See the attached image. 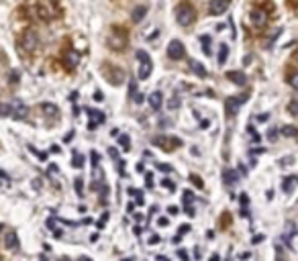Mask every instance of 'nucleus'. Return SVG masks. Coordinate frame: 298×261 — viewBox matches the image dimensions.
Returning a JSON list of instances; mask_svg holds the SVG:
<instances>
[{
    "label": "nucleus",
    "instance_id": "obj_1",
    "mask_svg": "<svg viewBox=\"0 0 298 261\" xmlns=\"http://www.w3.org/2000/svg\"><path fill=\"white\" fill-rule=\"evenodd\" d=\"M174 15H176V23H178L180 27H190V25L196 21V11H194V7H192L190 3L178 5L176 11H174Z\"/></svg>",
    "mask_w": 298,
    "mask_h": 261
},
{
    "label": "nucleus",
    "instance_id": "obj_2",
    "mask_svg": "<svg viewBox=\"0 0 298 261\" xmlns=\"http://www.w3.org/2000/svg\"><path fill=\"white\" fill-rule=\"evenodd\" d=\"M135 57L141 61V66H139V80H147L149 76H152V72H154V61H152V57H149V53H145L143 49H139L137 53H135Z\"/></svg>",
    "mask_w": 298,
    "mask_h": 261
},
{
    "label": "nucleus",
    "instance_id": "obj_3",
    "mask_svg": "<svg viewBox=\"0 0 298 261\" xmlns=\"http://www.w3.org/2000/svg\"><path fill=\"white\" fill-rule=\"evenodd\" d=\"M152 143L158 145V147H162L164 151H174L176 147L182 145V139H178V137H168V135H160V137H154Z\"/></svg>",
    "mask_w": 298,
    "mask_h": 261
},
{
    "label": "nucleus",
    "instance_id": "obj_4",
    "mask_svg": "<svg viewBox=\"0 0 298 261\" xmlns=\"http://www.w3.org/2000/svg\"><path fill=\"white\" fill-rule=\"evenodd\" d=\"M245 102H247V94H239V96L227 98V102H225V112H227V116H235L237 110H239V106H243Z\"/></svg>",
    "mask_w": 298,
    "mask_h": 261
},
{
    "label": "nucleus",
    "instance_id": "obj_5",
    "mask_svg": "<svg viewBox=\"0 0 298 261\" xmlns=\"http://www.w3.org/2000/svg\"><path fill=\"white\" fill-rule=\"evenodd\" d=\"M168 57L174 59V61L184 59V57H186V47H184V43L178 41V39H172V41L168 43Z\"/></svg>",
    "mask_w": 298,
    "mask_h": 261
},
{
    "label": "nucleus",
    "instance_id": "obj_6",
    "mask_svg": "<svg viewBox=\"0 0 298 261\" xmlns=\"http://www.w3.org/2000/svg\"><path fill=\"white\" fill-rule=\"evenodd\" d=\"M11 108H13L11 116H13V118H17V120H25V118H27V114H29V108H27V104H25L21 98H15V102L11 104Z\"/></svg>",
    "mask_w": 298,
    "mask_h": 261
},
{
    "label": "nucleus",
    "instance_id": "obj_7",
    "mask_svg": "<svg viewBox=\"0 0 298 261\" xmlns=\"http://www.w3.org/2000/svg\"><path fill=\"white\" fill-rule=\"evenodd\" d=\"M231 7V0H211V5H208V13L213 17H219L223 13H227V9Z\"/></svg>",
    "mask_w": 298,
    "mask_h": 261
},
{
    "label": "nucleus",
    "instance_id": "obj_8",
    "mask_svg": "<svg viewBox=\"0 0 298 261\" xmlns=\"http://www.w3.org/2000/svg\"><path fill=\"white\" fill-rule=\"evenodd\" d=\"M249 21H251L253 27L261 29V27L267 25V15H265V11H261V9H253V11L249 13Z\"/></svg>",
    "mask_w": 298,
    "mask_h": 261
},
{
    "label": "nucleus",
    "instance_id": "obj_9",
    "mask_svg": "<svg viewBox=\"0 0 298 261\" xmlns=\"http://www.w3.org/2000/svg\"><path fill=\"white\" fill-rule=\"evenodd\" d=\"M37 43H39V39H37V33H35V31H25V35H23V41H21L23 49H25V51H33V49L37 47Z\"/></svg>",
    "mask_w": 298,
    "mask_h": 261
},
{
    "label": "nucleus",
    "instance_id": "obj_10",
    "mask_svg": "<svg viewBox=\"0 0 298 261\" xmlns=\"http://www.w3.org/2000/svg\"><path fill=\"white\" fill-rule=\"evenodd\" d=\"M64 61H66V66L68 68H78L80 66V53L76 51V49H68L66 53H64Z\"/></svg>",
    "mask_w": 298,
    "mask_h": 261
},
{
    "label": "nucleus",
    "instance_id": "obj_11",
    "mask_svg": "<svg viewBox=\"0 0 298 261\" xmlns=\"http://www.w3.org/2000/svg\"><path fill=\"white\" fill-rule=\"evenodd\" d=\"M296 186H298V176H286L282 180V192L284 194H292Z\"/></svg>",
    "mask_w": 298,
    "mask_h": 261
},
{
    "label": "nucleus",
    "instance_id": "obj_12",
    "mask_svg": "<svg viewBox=\"0 0 298 261\" xmlns=\"http://www.w3.org/2000/svg\"><path fill=\"white\" fill-rule=\"evenodd\" d=\"M149 106H152L154 110H162V106H164V94L160 90L149 94Z\"/></svg>",
    "mask_w": 298,
    "mask_h": 261
},
{
    "label": "nucleus",
    "instance_id": "obj_13",
    "mask_svg": "<svg viewBox=\"0 0 298 261\" xmlns=\"http://www.w3.org/2000/svg\"><path fill=\"white\" fill-rule=\"evenodd\" d=\"M223 182H225V186H235L239 182V174L231 168H225L223 170Z\"/></svg>",
    "mask_w": 298,
    "mask_h": 261
},
{
    "label": "nucleus",
    "instance_id": "obj_14",
    "mask_svg": "<svg viewBox=\"0 0 298 261\" xmlns=\"http://www.w3.org/2000/svg\"><path fill=\"white\" fill-rule=\"evenodd\" d=\"M227 78L233 82V84H237V86H245L247 84V76L243 74V72H227Z\"/></svg>",
    "mask_w": 298,
    "mask_h": 261
},
{
    "label": "nucleus",
    "instance_id": "obj_15",
    "mask_svg": "<svg viewBox=\"0 0 298 261\" xmlns=\"http://www.w3.org/2000/svg\"><path fill=\"white\" fill-rule=\"evenodd\" d=\"M5 245H7L9 249H15V251L21 249V247H19V237H17L15 231H9V233H7V237H5Z\"/></svg>",
    "mask_w": 298,
    "mask_h": 261
},
{
    "label": "nucleus",
    "instance_id": "obj_16",
    "mask_svg": "<svg viewBox=\"0 0 298 261\" xmlns=\"http://www.w3.org/2000/svg\"><path fill=\"white\" fill-rule=\"evenodd\" d=\"M145 15H147V7H135L131 13V19H133V23H141L145 19Z\"/></svg>",
    "mask_w": 298,
    "mask_h": 261
},
{
    "label": "nucleus",
    "instance_id": "obj_17",
    "mask_svg": "<svg viewBox=\"0 0 298 261\" xmlns=\"http://www.w3.org/2000/svg\"><path fill=\"white\" fill-rule=\"evenodd\" d=\"M190 70H192V72H194L198 78H206V74H208L200 61H190Z\"/></svg>",
    "mask_w": 298,
    "mask_h": 261
},
{
    "label": "nucleus",
    "instance_id": "obj_18",
    "mask_svg": "<svg viewBox=\"0 0 298 261\" xmlns=\"http://www.w3.org/2000/svg\"><path fill=\"white\" fill-rule=\"evenodd\" d=\"M280 133H282L284 137H296V135H298V128L292 126V124H286V126L280 128Z\"/></svg>",
    "mask_w": 298,
    "mask_h": 261
},
{
    "label": "nucleus",
    "instance_id": "obj_19",
    "mask_svg": "<svg viewBox=\"0 0 298 261\" xmlns=\"http://www.w3.org/2000/svg\"><path fill=\"white\" fill-rule=\"evenodd\" d=\"M86 112L92 116V122H94V120H96V124H102V122H104V112H100V110H92V108H88Z\"/></svg>",
    "mask_w": 298,
    "mask_h": 261
},
{
    "label": "nucleus",
    "instance_id": "obj_20",
    "mask_svg": "<svg viewBox=\"0 0 298 261\" xmlns=\"http://www.w3.org/2000/svg\"><path fill=\"white\" fill-rule=\"evenodd\" d=\"M227 57H229V47H227V45L223 43V45L219 47V66H225Z\"/></svg>",
    "mask_w": 298,
    "mask_h": 261
},
{
    "label": "nucleus",
    "instance_id": "obj_21",
    "mask_svg": "<svg viewBox=\"0 0 298 261\" xmlns=\"http://www.w3.org/2000/svg\"><path fill=\"white\" fill-rule=\"evenodd\" d=\"M118 147L123 151H131V139H129V135H121L118 137Z\"/></svg>",
    "mask_w": 298,
    "mask_h": 261
},
{
    "label": "nucleus",
    "instance_id": "obj_22",
    "mask_svg": "<svg viewBox=\"0 0 298 261\" xmlns=\"http://www.w3.org/2000/svg\"><path fill=\"white\" fill-rule=\"evenodd\" d=\"M200 43H202L204 55H211V35H202V37H200Z\"/></svg>",
    "mask_w": 298,
    "mask_h": 261
},
{
    "label": "nucleus",
    "instance_id": "obj_23",
    "mask_svg": "<svg viewBox=\"0 0 298 261\" xmlns=\"http://www.w3.org/2000/svg\"><path fill=\"white\" fill-rule=\"evenodd\" d=\"M72 166L76 168V170H82L84 168V157L78 153V151H74V157H72Z\"/></svg>",
    "mask_w": 298,
    "mask_h": 261
},
{
    "label": "nucleus",
    "instance_id": "obj_24",
    "mask_svg": "<svg viewBox=\"0 0 298 261\" xmlns=\"http://www.w3.org/2000/svg\"><path fill=\"white\" fill-rule=\"evenodd\" d=\"M180 104H182L180 96H172V98L168 100V108H170V110H178V108H180Z\"/></svg>",
    "mask_w": 298,
    "mask_h": 261
},
{
    "label": "nucleus",
    "instance_id": "obj_25",
    "mask_svg": "<svg viewBox=\"0 0 298 261\" xmlns=\"http://www.w3.org/2000/svg\"><path fill=\"white\" fill-rule=\"evenodd\" d=\"M74 190H76L78 196H84V180L82 178H76L74 180Z\"/></svg>",
    "mask_w": 298,
    "mask_h": 261
},
{
    "label": "nucleus",
    "instance_id": "obj_26",
    "mask_svg": "<svg viewBox=\"0 0 298 261\" xmlns=\"http://www.w3.org/2000/svg\"><path fill=\"white\" fill-rule=\"evenodd\" d=\"M129 98H133L135 100V96H137V82L135 80H129Z\"/></svg>",
    "mask_w": 298,
    "mask_h": 261
},
{
    "label": "nucleus",
    "instance_id": "obj_27",
    "mask_svg": "<svg viewBox=\"0 0 298 261\" xmlns=\"http://www.w3.org/2000/svg\"><path fill=\"white\" fill-rule=\"evenodd\" d=\"M11 112H13L11 104H5V102H0V116H11Z\"/></svg>",
    "mask_w": 298,
    "mask_h": 261
},
{
    "label": "nucleus",
    "instance_id": "obj_28",
    "mask_svg": "<svg viewBox=\"0 0 298 261\" xmlns=\"http://www.w3.org/2000/svg\"><path fill=\"white\" fill-rule=\"evenodd\" d=\"M288 84L298 92V72H294V74H290V78H288Z\"/></svg>",
    "mask_w": 298,
    "mask_h": 261
},
{
    "label": "nucleus",
    "instance_id": "obj_29",
    "mask_svg": "<svg viewBox=\"0 0 298 261\" xmlns=\"http://www.w3.org/2000/svg\"><path fill=\"white\" fill-rule=\"evenodd\" d=\"M288 112H290V114H294V116H298V98H296V100H292V102L288 104Z\"/></svg>",
    "mask_w": 298,
    "mask_h": 261
},
{
    "label": "nucleus",
    "instance_id": "obj_30",
    "mask_svg": "<svg viewBox=\"0 0 298 261\" xmlns=\"http://www.w3.org/2000/svg\"><path fill=\"white\" fill-rule=\"evenodd\" d=\"M145 180H147V182H145V188H147V190H152V188H154V174H152V172H147V174H145Z\"/></svg>",
    "mask_w": 298,
    "mask_h": 261
},
{
    "label": "nucleus",
    "instance_id": "obj_31",
    "mask_svg": "<svg viewBox=\"0 0 298 261\" xmlns=\"http://www.w3.org/2000/svg\"><path fill=\"white\" fill-rule=\"evenodd\" d=\"M90 161H92V168L96 170V168H98V164H100V155H98L96 151H90Z\"/></svg>",
    "mask_w": 298,
    "mask_h": 261
},
{
    "label": "nucleus",
    "instance_id": "obj_32",
    "mask_svg": "<svg viewBox=\"0 0 298 261\" xmlns=\"http://www.w3.org/2000/svg\"><path fill=\"white\" fill-rule=\"evenodd\" d=\"M156 168H158L160 172H166V174H172V172H174V168L168 166V164H156Z\"/></svg>",
    "mask_w": 298,
    "mask_h": 261
},
{
    "label": "nucleus",
    "instance_id": "obj_33",
    "mask_svg": "<svg viewBox=\"0 0 298 261\" xmlns=\"http://www.w3.org/2000/svg\"><path fill=\"white\" fill-rule=\"evenodd\" d=\"M108 216H110V214H108V212H104V214L100 216V220L96 222V229H104V224H106V220H108Z\"/></svg>",
    "mask_w": 298,
    "mask_h": 261
},
{
    "label": "nucleus",
    "instance_id": "obj_34",
    "mask_svg": "<svg viewBox=\"0 0 298 261\" xmlns=\"http://www.w3.org/2000/svg\"><path fill=\"white\" fill-rule=\"evenodd\" d=\"M162 186H164V188H168V190H176V184H174L172 180H168V178H166V180H162Z\"/></svg>",
    "mask_w": 298,
    "mask_h": 261
},
{
    "label": "nucleus",
    "instance_id": "obj_35",
    "mask_svg": "<svg viewBox=\"0 0 298 261\" xmlns=\"http://www.w3.org/2000/svg\"><path fill=\"white\" fill-rule=\"evenodd\" d=\"M29 151H31V153H35V155H37L39 159H47V155H45V153H41V151H37V149H35L33 145H29Z\"/></svg>",
    "mask_w": 298,
    "mask_h": 261
},
{
    "label": "nucleus",
    "instance_id": "obj_36",
    "mask_svg": "<svg viewBox=\"0 0 298 261\" xmlns=\"http://www.w3.org/2000/svg\"><path fill=\"white\" fill-rule=\"evenodd\" d=\"M190 182H192V184H196V188H204V184L200 182V178H198V176H194V174L190 176Z\"/></svg>",
    "mask_w": 298,
    "mask_h": 261
},
{
    "label": "nucleus",
    "instance_id": "obj_37",
    "mask_svg": "<svg viewBox=\"0 0 298 261\" xmlns=\"http://www.w3.org/2000/svg\"><path fill=\"white\" fill-rule=\"evenodd\" d=\"M129 196H135L139 200V198H143V192L141 190H135V188H129Z\"/></svg>",
    "mask_w": 298,
    "mask_h": 261
},
{
    "label": "nucleus",
    "instance_id": "obj_38",
    "mask_svg": "<svg viewBox=\"0 0 298 261\" xmlns=\"http://www.w3.org/2000/svg\"><path fill=\"white\" fill-rule=\"evenodd\" d=\"M267 139H270V141H276V139H278V128H270Z\"/></svg>",
    "mask_w": 298,
    "mask_h": 261
},
{
    "label": "nucleus",
    "instance_id": "obj_39",
    "mask_svg": "<svg viewBox=\"0 0 298 261\" xmlns=\"http://www.w3.org/2000/svg\"><path fill=\"white\" fill-rule=\"evenodd\" d=\"M92 98H94V100H96V102H102V100H104V94H102V92H100V90H96V92H94V96H92Z\"/></svg>",
    "mask_w": 298,
    "mask_h": 261
},
{
    "label": "nucleus",
    "instance_id": "obj_40",
    "mask_svg": "<svg viewBox=\"0 0 298 261\" xmlns=\"http://www.w3.org/2000/svg\"><path fill=\"white\" fill-rule=\"evenodd\" d=\"M108 155H110L112 159H116V161H118V151H116L114 147H110V149H108Z\"/></svg>",
    "mask_w": 298,
    "mask_h": 261
},
{
    "label": "nucleus",
    "instance_id": "obj_41",
    "mask_svg": "<svg viewBox=\"0 0 298 261\" xmlns=\"http://www.w3.org/2000/svg\"><path fill=\"white\" fill-rule=\"evenodd\" d=\"M158 224H160V226H168V224H170V220H168L166 216H160V218H158Z\"/></svg>",
    "mask_w": 298,
    "mask_h": 261
},
{
    "label": "nucleus",
    "instance_id": "obj_42",
    "mask_svg": "<svg viewBox=\"0 0 298 261\" xmlns=\"http://www.w3.org/2000/svg\"><path fill=\"white\" fill-rule=\"evenodd\" d=\"M178 255H180V259H182V261H188V253H186L184 249H178Z\"/></svg>",
    "mask_w": 298,
    "mask_h": 261
},
{
    "label": "nucleus",
    "instance_id": "obj_43",
    "mask_svg": "<svg viewBox=\"0 0 298 261\" xmlns=\"http://www.w3.org/2000/svg\"><path fill=\"white\" fill-rule=\"evenodd\" d=\"M257 120H259V122H265V120H270V114H267V112H263V114H259V116H257Z\"/></svg>",
    "mask_w": 298,
    "mask_h": 261
},
{
    "label": "nucleus",
    "instance_id": "obj_44",
    "mask_svg": "<svg viewBox=\"0 0 298 261\" xmlns=\"http://www.w3.org/2000/svg\"><path fill=\"white\" fill-rule=\"evenodd\" d=\"M168 212H170V216H176L180 210H178V206H170V208H168Z\"/></svg>",
    "mask_w": 298,
    "mask_h": 261
},
{
    "label": "nucleus",
    "instance_id": "obj_45",
    "mask_svg": "<svg viewBox=\"0 0 298 261\" xmlns=\"http://www.w3.org/2000/svg\"><path fill=\"white\" fill-rule=\"evenodd\" d=\"M186 214H188V216H194V214H196V210H194V206H192V204H190V206H186Z\"/></svg>",
    "mask_w": 298,
    "mask_h": 261
},
{
    "label": "nucleus",
    "instance_id": "obj_46",
    "mask_svg": "<svg viewBox=\"0 0 298 261\" xmlns=\"http://www.w3.org/2000/svg\"><path fill=\"white\" fill-rule=\"evenodd\" d=\"M188 231H190V224H182V226H180V237H182L184 233H188Z\"/></svg>",
    "mask_w": 298,
    "mask_h": 261
},
{
    "label": "nucleus",
    "instance_id": "obj_47",
    "mask_svg": "<svg viewBox=\"0 0 298 261\" xmlns=\"http://www.w3.org/2000/svg\"><path fill=\"white\" fill-rule=\"evenodd\" d=\"M158 241H160V237H158V235H154V237H152V239H149V245H156V243H158Z\"/></svg>",
    "mask_w": 298,
    "mask_h": 261
},
{
    "label": "nucleus",
    "instance_id": "obj_48",
    "mask_svg": "<svg viewBox=\"0 0 298 261\" xmlns=\"http://www.w3.org/2000/svg\"><path fill=\"white\" fill-rule=\"evenodd\" d=\"M110 137H121V135H118V128H112V130H110Z\"/></svg>",
    "mask_w": 298,
    "mask_h": 261
},
{
    "label": "nucleus",
    "instance_id": "obj_49",
    "mask_svg": "<svg viewBox=\"0 0 298 261\" xmlns=\"http://www.w3.org/2000/svg\"><path fill=\"white\" fill-rule=\"evenodd\" d=\"M62 149H59V145H51V153H59Z\"/></svg>",
    "mask_w": 298,
    "mask_h": 261
},
{
    "label": "nucleus",
    "instance_id": "obj_50",
    "mask_svg": "<svg viewBox=\"0 0 298 261\" xmlns=\"http://www.w3.org/2000/svg\"><path fill=\"white\" fill-rule=\"evenodd\" d=\"M137 172H139V174H143V172H145V168H143V164H137Z\"/></svg>",
    "mask_w": 298,
    "mask_h": 261
},
{
    "label": "nucleus",
    "instance_id": "obj_51",
    "mask_svg": "<svg viewBox=\"0 0 298 261\" xmlns=\"http://www.w3.org/2000/svg\"><path fill=\"white\" fill-rule=\"evenodd\" d=\"M133 208H135V204H131V202H129V204H127V212L131 214V212H133Z\"/></svg>",
    "mask_w": 298,
    "mask_h": 261
},
{
    "label": "nucleus",
    "instance_id": "obj_52",
    "mask_svg": "<svg viewBox=\"0 0 298 261\" xmlns=\"http://www.w3.org/2000/svg\"><path fill=\"white\" fill-rule=\"evenodd\" d=\"M76 98H78V92H72V96H70V100H72V102H76Z\"/></svg>",
    "mask_w": 298,
    "mask_h": 261
},
{
    "label": "nucleus",
    "instance_id": "obj_53",
    "mask_svg": "<svg viewBox=\"0 0 298 261\" xmlns=\"http://www.w3.org/2000/svg\"><path fill=\"white\" fill-rule=\"evenodd\" d=\"M259 241H263V237H261V235H257V237H253V243H259Z\"/></svg>",
    "mask_w": 298,
    "mask_h": 261
},
{
    "label": "nucleus",
    "instance_id": "obj_54",
    "mask_svg": "<svg viewBox=\"0 0 298 261\" xmlns=\"http://www.w3.org/2000/svg\"><path fill=\"white\" fill-rule=\"evenodd\" d=\"M78 261H92V259H90V257H88V255H82V257H80V259H78Z\"/></svg>",
    "mask_w": 298,
    "mask_h": 261
},
{
    "label": "nucleus",
    "instance_id": "obj_55",
    "mask_svg": "<svg viewBox=\"0 0 298 261\" xmlns=\"http://www.w3.org/2000/svg\"><path fill=\"white\" fill-rule=\"evenodd\" d=\"M211 261H219V255H217V253H215V255H213V257H211Z\"/></svg>",
    "mask_w": 298,
    "mask_h": 261
},
{
    "label": "nucleus",
    "instance_id": "obj_56",
    "mask_svg": "<svg viewBox=\"0 0 298 261\" xmlns=\"http://www.w3.org/2000/svg\"><path fill=\"white\" fill-rule=\"evenodd\" d=\"M59 261H72V259H70V257H62Z\"/></svg>",
    "mask_w": 298,
    "mask_h": 261
},
{
    "label": "nucleus",
    "instance_id": "obj_57",
    "mask_svg": "<svg viewBox=\"0 0 298 261\" xmlns=\"http://www.w3.org/2000/svg\"><path fill=\"white\" fill-rule=\"evenodd\" d=\"M276 261H286V259H282V257H278V259H276Z\"/></svg>",
    "mask_w": 298,
    "mask_h": 261
},
{
    "label": "nucleus",
    "instance_id": "obj_58",
    "mask_svg": "<svg viewBox=\"0 0 298 261\" xmlns=\"http://www.w3.org/2000/svg\"><path fill=\"white\" fill-rule=\"evenodd\" d=\"M0 231H3V224H0Z\"/></svg>",
    "mask_w": 298,
    "mask_h": 261
}]
</instances>
